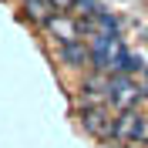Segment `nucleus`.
Returning <instances> with one entry per match:
<instances>
[{
    "instance_id": "9",
    "label": "nucleus",
    "mask_w": 148,
    "mask_h": 148,
    "mask_svg": "<svg viewBox=\"0 0 148 148\" xmlns=\"http://www.w3.org/2000/svg\"><path fill=\"white\" fill-rule=\"evenodd\" d=\"M51 3H54L57 14H71V10L77 7V0H51Z\"/></svg>"
},
{
    "instance_id": "4",
    "label": "nucleus",
    "mask_w": 148,
    "mask_h": 148,
    "mask_svg": "<svg viewBox=\"0 0 148 148\" xmlns=\"http://www.w3.org/2000/svg\"><path fill=\"white\" fill-rule=\"evenodd\" d=\"M138 125H141V114H135L131 108H121L118 121H114V138H118V141H135Z\"/></svg>"
},
{
    "instance_id": "7",
    "label": "nucleus",
    "mask_w": 148,
    "mask_h": 148,
    "mask_svg": "<svg viewBox=\"0 0 148 148\" xmlns=\"http://www.w3.org/2000/svg\"><path fill=\"white\" fill-rule=\"evenodd\" d=\"M84 27L91 30V34H108V37H118V17H114V14H108V10H101L98 17L84 20Z\"/></svg>"
},
{
    "instance_id": "8",
    "label": "nucleus",
    "mask_w": 148,
    "mask_h": 148,
    "mask_svg": "<svg viewBox=\"0 0 148 148\" xmlns=\"http://www.w3.org/2000/svg\"><path fill=\"white\" fill-rule=\"evenodd\" d=\"M101 3H98V0H77V7H74V14H77V17H84V20H91V17H98V14H101Z\"/></svg>"
},
{
    "instance_id": "1",
    "label": "nucleus",
    "mask_w": 148,
    "mask_h": 148,
    "mask_svg": "<svg viewBox=\"0 0 148 148\" xmlns=\"http://www.w3.org/2000/svg\"><path fill=\"white\" fill-rule=\"evenodd\" d=\"M114 121L118 114H111L108 104H91L81 111V125L91 138H114Z\"/></svg>"
},
{
    "instance_id": "10",
    "label": "nucleus",
    "mask_w": 148,
    "mask_h": 148,
    "mask_svg": "<svg viewBox=\"0 0 148 148\" xmlns=\"http://www.w3.org/2000/svg\"><path fill=\"white\" fill-rule=\"evenodd\" d=\"M135 141L148 145V118H145V114H141V125H138V135H135Z\"/></svg>"
},
{
    "instance_id": "6",
    "label": "nucleus",
    "mask_w": 148,
    "mask_h": 148,
    "mask_svg": "<svg viewBox=\"0 0 148 148\" xmlns=\"http://www.w3.org/2000/svg\"><path fill=\"white\" fill-rule=\"evenodd\" d=\"M61 61L71 67L91 64V47H84V40H71V44H61Z\"/></svg>"
},
{
    "instance_id": "5",
    "label": "nucleus",
    "mask_w": 148,
    "mask_h": 148,
    "mask_svg": "<svg viewBox=\"0 0 148 148\" xmlns=\"http://www.w3.org/2000/svg\"><path fill=\"white\" fill-rule=\"evenodd\" d=\"M57 10L51 0H24V17L34 20V24H40V27H47V20L54 17Z\"/></svg>"
},
{
    "instance_id": "2",
    "label": "nucleus",
    "mask_w": 148,
    "mask_h": 148,
    "mask_svg": "<svg viewBox=\"0 0 148 148\" xmlns=\"http://www.w3.org/2000/svg\"><path fill=\"white\" fill-rule=\"evenodd\" d=\"M138 88L128 81V74H114V77H108V101L114 104V108H131V104L138 101Z\"/></svg>"
},
{
    "instance_id": "3",
    "label": "nucleus",
    "mask_w": 148,
    "mask_h": 148,
    "mask_svg": "<svg viewBox=\"0 0 148 148\" xmlns=\"http://www.w3.org/2000/svg\"><path fill=\"white\" fill-rule=\"evenodd\" d=\"M47 30H51V34H57V40H61V44L81 40V27H77L67 14H54V17L47 20Z\"/></svg>"
},
{
    "instance_id": "11",
    "label": "nucleus",
    "mask_w": 148,
    "mask_h": 148,
    "mask_svg": "<svg viewBox=\"0 0 148 148\" xmlns=\"http://www.w3.org/2000/svg\"><path fill=\"white\" fill-rule=\"evenodd\" d=\"M145 94H148V88H145Z\"/></svg>"
}]
</instances>
